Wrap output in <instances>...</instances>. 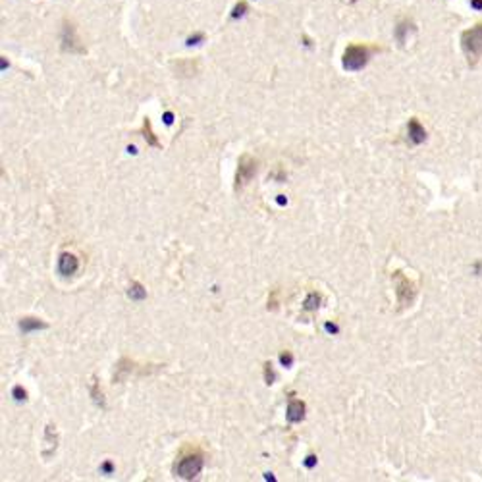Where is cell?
<instances>
[{"label": "cell", "instance_id": "cell-3", "mask_svg": "<svg viewBox=\"0 0 482 482\" xmlns=\"http://www.w3.org/2000/svg\"><path fill=\"white\" fill-rule=\"evenodd\" d=\"M393 278H395V295H397L399 305H401V307L411 305L415 293H417L415 284L409 280V278H405L401 272H395V274H393Z\"/></svg>", "mask_w": 482, "mask_h": 482}, {"label": "cell", "instance_id": "cell-2", "mask_svg": "<svg viewBox=\"0 0 482 482\" xmlns=\"http://www.w3.org/2000/svg\"><path fill=\"white\" fill-rule=\"evenodd\" d=\"M370 56V48L363 45H351L345 48L344 52V68L357 71V69L365 68Z\"/></svg>", "mask_w": 482, "mask_h": 482}, {"label": "cell", "instance_id": "cell-7", "mask_svg": "<svg viewBox=\"0 0 482 482\" xmlns=\"http://www.w3.org/2000/svg\"><path fill=\"white\" fill-rule=\"evenodd\" d=\"M77 266H79V260H77V257L73 253H62L60 255V258H58V272L62 276L75 274Z\"/></svg>", "mask_w": 482, "mask_h": 482}, {"label": "cell", "instance_id": "cell-16", "mask_svg": "<svg viewBox=\"0 0 482 482\" xmlns=\"http://www.w3.org/2000/svg\"><path fill=\"white\" fill-rule=\"evenodd\" d=\"M278 203H280V205H284V203H286V199H284V195H280V197H278Z\"/></svg>", "mask_w": 482, "mask_h": 482}, {"label": "cell", "instance_id": "cell-13", "mask_svg": "<svg viewBox=\"0 0 482 482\" xmlns=\"http://www.w3.org/2000/svg\"><path fill=\"white\" fill-rule=\"evenodd\" d=\"M14 395H16V399L22 401V399H25V390H22L20 386H16V388H14Z\"/></svg>", "mask_w": 482, "mask_h": 482}, {"label": "cell", "instance_id": "cell-12", "mask_svg": "<svg viewBox=\"0 0 482 482\" xmlns=\"http://www.w3.org/2000/svg\"><path fill=\"white\" fill-rule=\"evenodd\" d=\"M319 301H321V299H319V295H317V293H311V295H309V299L305 301V309H309V311L317 309V307H319Z\"/></svg>", "mask_w": 482, "mask_h": 482}, {"label": "cell", "instance_id": "cell-8", "mask_svg": "<svg viewBox=\"0 0 482 482\" xmlns=\"http://www.w3.org/2000/svg\"><path fill=\"white\" fill-rule=\"evenodd\" d=\"M409 139H411V143H415V145H418V143H422L424 139H426V131H424V128L418 124V120H411L409 122Z\"/></svg>", "mask_w": 482, "mask_h": 482}, {"label": "cell", "instance_id": "cell-6", "mask_svg": "<svg viewBox=\"0 0 482 482\" xmlns=\"http://www.w3.org/2000/svg\"><path fill=\"white\" fill-rule=\"evenodd\" d=\"M62 43L64 48L69 52H83L85 48L79 45V39L75 35V27L71 22H64V29H62Z\"/></svg>", "mask_w": 482, "mask_h": 482}, {"label": "cell", "instance_id": "cell-14", "mask_svg": "<svg viewBox=\"0 0 482 482\" xmlns=\"http://www.w3.org/2000/svg\"><path fill=\"white\" fill-rule=\"evenodd\" d=\"M280 361H282V365H291V355H282Z\"/></svg>", "mask_w": 482, "mask_h": 482}, {"label": "cell", "instance_id": "cell-15", "mask_svg": "<svg viewBox=\"0 0 482 482\" xmlns=\"http://www.w3.org/2000/svg\"><path fill=\"white\" fill-rule=\"evenodd\" d=\"M307 465H309V467H313V465H315V457H309V461H307Z\"/></svg>", "mask_w": 482, "mask_h": 482}, {"label": "cell", "instance_id": "cell-10", "mask_svg": "<svg viewBox=\"0 0 482 482\" xmlns=\"http://www.w3.org/2000/svg\"><path fill=\"white\" fill-rule=\"evenodd\" d=\"M20 328L23 332H31V330H41V328H46L45 322H41L39 319H23L20 322Z\"/></svg>", "mask_w": 482, "mask_h": 482}, {"label": "cell", "instance_id": "cell-1", "mask_svg": "<svg viewBox=\"0 0 482 482\" xmlns=\"http://www.w3.org/2000/svg\"><path fill=\"white\" fill-rule=\"evenodd\" d=\"M461 45L463 50L469 58V64H475L482 56V23L467 29L461 37Z\"/></svg>", "mask_w": 482, "mask_h": 482}, {"label": "cell", "instance_id": "cell-5", "mask_svg": "<svg viewBox=\"0 0 482 482\" xmlns=\"http://www.w3.org/2000/svg\"><path fill=\"white\" fill-rule=\"evenodd\" d=\"M255 170H257V164L253 161L249 155H243L239 162H237V174H235V185L237 187H241V185H245L249 180L253 178V174H255Z\"/></svg>", "mask_w": 482, "mask_h": 482}, {"label": "cell", "instance_id": "cell-9", "mask_svg": "<svg viewBox=\"0 0 482 482\" xmlns=\"http://www.w3.org/2000/svg\"><path fill=\"white\" fill-rule=\"evenodd\" d=\"M303 417H305V403L289 401V405H288V420L289 422H301Z\"/></svg>", "mask_w": 482, "mask_h": 482}, {"label": "cell", "instance_id": "cell-4", "mask_svg": "<svg viewBox=\"0 0 482 482\" xmlns=\"http://www.w3.org/2000/svg\"><path fill=\"white\" fill-rule=\"evenodd\" d=\"M201 469H203V457L201 455H189V457H185V459L180 461V465H178V475L182 477V479H195L199 473H201Z\"/></svg>", "mask_w": 482, "mask_h": 482}, {"label": "cell", "instance_id": "cell-11", "mask_svg": "<svg viewBox=\"0 0 482 482\" xmlns=\"http://www.w3.org/2000/svg\"><path fill=\"white\" fill-rule=\"evenodd\" d=\"M145 295H147V293H145V289H143V288L139 286L137 282H133V284H131V288H129V297H133V299H143V297H145Z\"/></svg>", "mask_w": 482, "mask_h": 482}]
</instances>
